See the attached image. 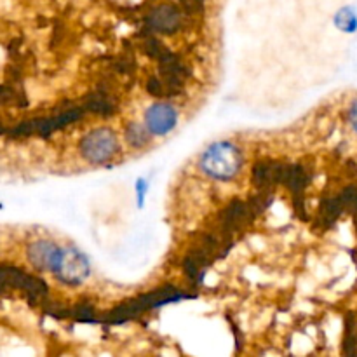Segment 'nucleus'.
I'll return each mask as SVG.
<instances>
[{
    "label": "nucleus",
    "instance_id": "obj_7",
    "mask_svg": "<svg viewBox=\"0 0 357 357\" xmlns=\"http://www.w3.org/2000/svg\"><path fill=\"white\" fill-rule=\"evenodd\" d=\"M150 24L155 30L160 31H173L180 24V14L173 9V7H159L155 13L150 16Z\"/></svg>",
    "mask_w": 357,
    "mask_h": 357
},
{
    "label": "nucleus",
    "instance_id": "obj_6",
    "mask_svg": "<svg viewBox=\"0 0 357 357\" xmlns=\"http://www.w3.org/2000/svg\"><path fill=\"white\" fill-rule=\"evenodd\" d=\"M56 251H58L56 244L49 243V241H37L28 248V258L38 271H49Z\"/></svg>",
    "mask_w": 357,
    "mask_h": 357
},
{
    "label": "nucleus",
    "instance_id": "obj_3",
    "mask_svg": "<svg viewBox=\"0 0 357 357\" xmlns=\"http://www.w3.org/2000/svg\"><path fill=\"white\" fill-rule=\"evenodd\" d=\"M119 152L117 136L112 129L98 128L94 131L87 132L80 139V153L86 160L94 164H103L114 159Z\"/></svg>",
    "mask_w": 357,
    "mask_h": 357
},
{
    "label": "nucleus",
    "instance_id": "obj_1",
    "mask_svg": "<svg viewBox=\"0 0 357 357\" xmlns=\"http://www.w3.org/2000/svg\"><path fill=\"white\" fill-rule=\"evenodd\" d=\"M199 164L213 180L230 181L237 176L243 166V153L230 142L215 143L202 153Z\"/></svg>",
    "mask_w": 357,
    "mask_h": 357
},
{
    "label": "nucleus",
    "instance_id": "obj_8",
    "mask_svg": "<svg viewBox=\"0 0 357 357\" xmlns=\"http://www.w3.org/2000/svg\"><path fill=\"white\" fill-rule=\"evenodd\" d=\"M126 135H128V139L135 146L146 145V143H149V139H150V136H149L150 132L149 131H143V129L139 128V126H136V124H132L131 128L128 129V132H126Z\"/></svg>",
    "mask_w": 357,
    "mask_h": 357
},
{
    "label": "nucleus",
    "instance_id": "obj_9",
    "mask_svg": "<svg viewBox=\"0 0 357 357\" xmlns=\"http://www.w3.org/2000/svg\"><path fill=\"white\" fill-rule=\"evenodd\" d=\"M352 124H354V128H356V131H357V105L354 108H352Z\"/></svg>",
    "mask_w": 357,
    "mask_h": 357
},
{
    "label": "nucleus",
    "instance_id": "obj_5",
    "mask_svg": "<svg viewBox=\"0 0 357 357\" xmlns=\"http://www.w3.org/2000/svg\"><path fill=\"white\" fill-rule=\"evenodd\" d=\"M0 282L3 286H20L31 296H42L47 293V288H45L40 279L31 278V275L24 274V272L17 271L14 267H0Z\"/></svg>",
    "mask_w": 357,
    "mask_h": 357
},
{
    "label": "nucleus",
    "instance_id": "obj_10",
    "mask_svg": "<svg viewBox=\"0 0 357 357\" xmlns=\"http://www.w3.org/2000/svg\"><path fill=\"white\" fill-rule=\"evenodd\" d=\"M208 241H209V243L213 244V246H216V244H218V241H216L215 237H208ZM209 248H211V246H209ZM209 248H208V250H209ZM206 253H208V251H206ZM206 253L202 255V257H201V260H204V258H206Z\"/></svg>",
    "mask_w": 357,
    "mask_h": 357
},
{
    "label": "nucleus",
    "instance_id": "obj_4",
    "mask_svg": "<svg viewBox=\"0 0 357 357\" xmlns=\"http://www.w3.org/2000/svg\"><path fill=\"white\" fill-rule=\"evenodd\" d=\"M145 121H146V131H149L150 135L162 136V135H167V132L176 126L178 112L174 110L171 105L157 103L146 110Z\"/></svg>",
    "mask_w": 357,
    "mask_h": 357
},
{
    "label": "nucleus",
    "instance_id": "obj_2",
    "mask_svg": "<svg viewBox=\"0 0 357 357\" xmlns=\"http://www.w3.org/2000/svg\"><path fill=\"white\" fill-rule=\"evenodd\" d=\"M49 271L65 284H80L89 275V261L75 248H58Z\"/></svg>",
    "mask_w": 357,
    "mask_h": 357
}]
</instances>
